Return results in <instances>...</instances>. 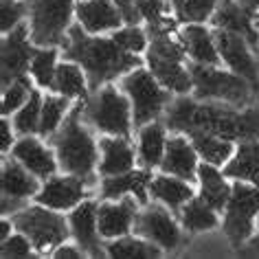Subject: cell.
Listing matches in <instances>:
<instances>
[{"label":"cell","instance_id":"1","mask_svg":"<svg viewBox=\"0 0 259 259\" xmlns=\"http://www.w3.org/2000/svg\"><path fill=\"white\" fill-rule=\"evenodd\" d=\"M167 127L176 132H206L231 141H259V108L233 110L180 97L167 110Z\"/></svg>","mask_w":259,"mask_h":259},{"label":"cell","instance_id":"2","mask_svg":"<svg viewBox=\"0 0 259 259\" xmlns=\"http://www.w3.org/2000/svg\"><path fill=\"white\" fill-rule=\"evenodd\" d=\"M64 55L68 60L81 64L86 70L88 81L95 90H99L101 83L112 81L114 77L127 75L141 64L134 53L123 51L112 37H90V33L79 27H70L66 42H64Z\"/></svg>","mask_w":259,"mask_h":259},{"label":"cell","instance_id":"3","mask_svg":"<svg viewBox=\"0 0 259 259\" xmlns=\"http://www.w3.org/2000/svg\"><path fill=\"white\" fill-rule=\"evenodd\" d=\"M83 103L86 101H81L68 112L66 121L57 130L53 143L57 160L64 169L83 180H93V171L97 167V143L81 121Z\"/></svg>","mask_w":259,"mask_h":259},{"label":"cell","instance_id":"4","mask_svg":"<svg viewBox=\"0 0 259 259\" xmlns=\"http://www.w3.org/2000/svg\"><path fill=\"white\" fill-rule=\"evenodd\" d=\"M152 44L147 51V66L156 79L169 90V93L187 95L193 90L191 70L183 66V60L187 55V49L183 42H176L171 33H158L150 35Z\"/></svg>","mask_w":259,"mask_h":259},{"label":"cell","instance_id":"5","mask_svg":"<svg viewBox=\"0 0 259 259\" xmlns=\"http://www.w3.org/2000/svg\"><path fill=\"white\" fill-rule=\"evenodd\" d=\"M193 79V95L196 99H215L226 101L231 106H246L252 95H259V90L248 79L239 77L233 70H220L206 64H193L191 66Z\"/></svg>","mask_w":259,"mask_h":259},{"label":"cell","instance_id":"6","mask_svg":"<svg viewBox=\"0 0 259 259\" xmlns=\"http://www.w3.org/2000/svg\"><path fill=\"white\" fill-rule=\"evenodd\" d=\"M83 114L99 132L110 137H130L134 123L130 97H125L112 83L99 88L93 99H86Z\"/></svg>","mask_w":259,"mask_h":259},{"label":"cell","instance_id":"7","mask_svg":"<svg viewBox=\"0 0 259 259\" xmlns=\"http://www.w3.org/2000/svg\"><path fill=\"white\" fill-rule=\"evenodd\" d=\"M123 93L130 97L132 103V116L134 125L143 127L145 123L156 121L163 110L169 106V90L156 79L152 70L134 68L127 75H123Z\"/></svg>","mask_w":259,"mask_h":259},{"label":"cell","instance_id":"8","mask_svg":"<svg viewBox=\"0 0 259 259\" xmlns=\"http://www.w3.org/2000/svg\"><path fill=\"white\" fill-rule=\"evenodd\" d=\"M14 226L24 233L35 252H53L57 246H62L68 239L70 226L68 220H64L55 209H49L44 204L37 206H22L14 215Z\"/></svg>","mask_w":259,"mask_h":259},{"label":"cell","instance_id":"9","mask_svg":"<svg viewBox=\"0 0 259 259\" xmlns=\"http://www.w3.org/2000/svg\"><path fill=\"white\" fill-rule=\"evenodd\" d=\"M75 9V0H31V40L37 47L64 44Z\"/></svg>","mask_w":259,"mask_h":259},{"label":"cell","instance_id":"10","mask_svg":"<svg viewBox=\"0 0 259 259\" xmlns=\"http://www.w3.org/2000/svg\"><path fill=\"white\" fill-rule=\"evenodd\" d=\"M259 215V187L237 180L224 209V233L233 246H242L252 237Z\"/></svg>","mask_w":259,"mask_h":259},{"label":"cell","instance_id":"11","mask_svg":"<svg viewBox=\"0 0 259 259\" xmlns=\"http://www.w3.org/2000/svg\"><path fill=\"white\" fill-rule=\"evenodd\" d=\"M33 40H31V31L27 24H20L14 31L5 33L3 40V86H9L18 77H24L31 68L35 51Z\"/></svg>","mask_w":259,"mask_h":259},{"label":"cell","instance_id":"12","mask_svg":"<svg viewBox=\"0 0 259 259\" xmlns=\"http://www.w3.org/2000/svg\"><path fill=\"white\" fill-rule=\"evenodd\" d=\"M137 235L145 237L147 242L160 246L165 250H174L180 244V229L176 220L169 211L165 209V204H150L139 213L137 224H134Z\"/></svg>","mask_w":259,"mask_h":259},{"label":"cell","instance_id":"13","mask_svg":"<svg viewBox=\"0 0 259 259\" xmlns=\"http://www.w3.org/2000/svg\"><path fill=\"white\" fill-rule=\"evenodd\" d=\"M86 183L88 180L75 176V174H66V176L53 174L51 178L44 180L40 191L35 193V202L55 211H73L88 196Z\"/></svg>","mask_w":259,"mask_h":259},{"label":"cell","instance_id":"14","mask_svg":"<svg viewBox=\"0 0 259 259\" xmlns=\"http://www.w3.org/2000/svg\"><path fill=\"white\" fill-rule=\"evenodd\" d=\"M215 42L220 57L226 62V66L239 77L248 79L259 90V66L255 57H252L250 42L244 35H237L233 31H224V29H215Z\"/></svg>","mask_w":259,"mask_h":259},{"label":"cell","instance_id":"15","mask_svg":"<svg viewBox=\"0 0 259 259\" xmlns=\"http://www.w3.org/2000/svg\"><path fill=\"white\" fill-rule=\"evenodd\" d=\"M213 24L215 29L233 31L237 35H244L250 42V47L257 49L259 44V29H257V11L248 9L242 0H220L215 14H213Z\"/></svg>","mask_w":259,"mask_h":259},{"label":"cell","instance_id":"16","mask_svg":"<svg viewBox=\"0 0 259 259\" xmlns=\"http://www.w3.org/2000/svg\"><path fill=\"white\" fill-rule=\"evenodd\" d=\"M139 218L137 209V198L134 196H123L119 202H103L99 204L97 213V222H99V233L103 239H116L127 235L134 229Z\"/></svg>","mask_w":259,"mask_h":259},{"label":"cell","instance_id":"17","mask_svg":"<svg viewBox=\"0 0 259 259\" xmlns=\"http://www.w3.org/2000/svg\"><path fill=\"white\" fill-rule=\"evenodd\" d=\"M97 213H99V204H95L93 200H83L70 211L68 226H70V235L75 237V244H79L83 252L93 257H99L101 248V233H99V222H97Z\"/></svg>","mask_w":259,"mask_h":259},{"label":"cell","instance_id":"18","mask_svg":"<svg viewBox=\"0 0 259 259\" xmlns=\"http://www.w3.org/2000/svg\"><path fill=\"white\" fill-rule=\"evenodd\" d=\"M75 14L81 29L90 35L116 31L123 24V18L116 9L114 0H79Z\"/></svg>","mask_w":259,"mask_h":259},{"label":"cell","instance_id":"19","mask_svg":"<svg viewBox=\"0 0 259 259\" xmlns=\"http://www.w3.org/2000/svg\"><path fill=\"white\" fill-rule=\"evenodd\" d=\"M11 156L20 165L27 167V169L40 180H47L53 176L57 169V163H60V160H55V154L44 143H40L37 139L31 137V134L29 137H22L11 147Z\"/></svg>","mask_w":259,"mask_h":259},{"label":"cell","instance_id":"20","mask_svg":"<svg viewBox=\"0 0 259 259\" xmlns=\"http://www.w3.org/2000/svg\"><path fill=\"white\" fill-rule=\"evenodd\" d=\"M160 169L171 176H178L193 183L198 178V152L193 147L191 139L187 141L185 137H171L167 139V147H165V156L160 163Z\"/></svg>","mask_w":259,"mask_h":259},{"label":"cell","instance_id":"21","mask_svg":"<svg viewBox=\"0 0 259 259\" xmlns=\"http://www.w3.org/2000/svg\"><path fill=\"white\" fill-rule=\"evenodd\" d=\"M152 174L150 169H130L125 174H116V176H103L101 180V198L106 200H119L123 196H134L139 202L147 200L150 191Z\"/></svg>","mask_w":259,"mask_h":259},{"label":"cell","instance_id":"22","mask_svg":"<svg viewBox=\"0 0 259 259\" xmlns=\"http://www.w3.org/2000/svg\"><path fill=\"white\" fill-rule=\"evenodd\" d=\"M180 40H183L185 49H187V55L196 64L215 66V64L222 60L220 51H218L215 33H211L202 24H185V29L180 31Z\"/></svg>","mask_w":259,"mask_h":259},{"label":"cell","instance_id":"23","mask_svg":"<svg viewBox=\"0 0 259 259\" xmlns=\"http://www.w3.org/2000/svg\"><path fill=\"white\" fill-rule=\"evenodd\" d=\"M101 160L99 171L103 176H116L134 169V147L127 137H106L99 141Z\"/></svg>","mask_w":259,"mask_h":259},{"label":"cell","instance_id":"24","mask_svg":"<svg viewBox=\"0 0 259 259\" xmlns=\"http://www.w3.org/2000/svg\"><path fill=\"white\" fill-rule=\"evenodd\" d=\"M198 183H200V198L206 204H211L215 211H224L233 191V185H229L226 174L220 171L215 165L202 163L198 165Z\"/></svg>","mask_w":259,"mask_h":259},{"label":"cell","instance_id":"25","mask_svg":"<svg viewBox=\"0 0 259 259\" xmlns=\"http://www.w3.org/2000/svg\"><path fill=\"white\" fill-rule=\"evenodd\" d=\"M37 176H33L27 167L20 165L18 160H7L3 165V174H0V185H3V196L11 200H29L35 198L37 189Z\"/></svg>","mask_w":259,"mask_h":259},{"label":"cell","instance_id":"26","mask_svg":"<svg viewBox=\"0 0 259 259\" xmlns=\"http://www.w3.org/2000/svg\"><path fill=\"white\" fill-rule=\"evenodd\" d=\"M226 178L259 187V141H242L224 167Z\"/></svg>","mask_w":259,"mask_h":259},{"label":"cell","instance_id":"27","mask_svg":"<svg viewBox=\"0 0 259 259\" xmlns=\"http://www.w3.org/2000/svg\"><path fill=\"white\" fill-rule=\"evenodd\" d=\"M150 193L160 204H165L171 211H180L193 198V189L189 187V183L178 176H171V174H163V176L152 178Z\"/></svg>","mask_w":259,"mask_h":259},{"label":"cell","instance_id":"28","mask_svg":"<svg viewBox=\"0 0 259 259\" xmlns=\"http://www.w3.org/2000/svg\"><path fill=\"white\" fill-rule=\"evenodd\" d=\"M165 147H167V139L163 125H158L156 121L145 123L139 132V163L145 169H154L156 165L163 163Z\"/></svg>","mask_w":259,"mask_h":259},{"label":"cell","instance_id":"29","mask_svg":"<svg viewBox=\"0 0 259 259\" xmlns=\"http://www.w3.org/2000/svg\"><path fill=\"white\" fill-rule=\"evenodd\" d=\"M53 88L57 95H64L68 99H83L88 97V75L79 64L73 60H66L57 66Z\"/></svg>","mask_w":259,"mask_h":259},{"label":"cell","instance_id":"30","mask_svg":"<svg viewBox=\"0 0 259 259\" xmlns=\"http://www.w3.org/2000/svg\"><path fill=\"white\" fill-rule=\"evenodd\" d=\"M191 143L196 147L198 156L204 160V163L211 165H226L231 160V156L235 154V145H233L231 139L224 137H215V134H206V132H191Z\"/></svg>","mask_w":259,"mask_h":259},{"label":"cell","instance_id":"31","mask_svg":"<svg viewBox=\"0 0 259 259\" xmlns=\"http://www.w3.org/2000/svg\"><path fill=\"white\" fill-rule=\"evenodd\" d=\"M180 222L191 233L211 231L218 226V211L211 204H206L202 198H191L180 209Z\"/></svg>","mask_w":259,"mask_h":259},{"label":"cell","instance_id":"32","mask_svg":"<svg viewBox=\"0 0 259 259\" xmlns=\"http://www.w3.org/2000/svg\"><path fill=\"white\" fill-rule=\"evenodd\" d=\"M106 252L110 257H121V259H143V257H158L160 246L147 242V239H137V237H116L106 246Z\"/></svg>","mask_w":259,"mask_h":259},{"label":"cell","instance_id":"33","mask_svg":"<svg viewBox=\"0 0 259 259\" xmlns=\"http://www.w3.org/2000/svg\"><path fill=\"white\" fill-rule=\"evenodd\" d=\"M70 101L64 95H47L42 103V119H40V134L51 137L62 127V123L68 116Z\"/></svg>","mask_w":259,"mask_h":259},{"label":"cell","instance_id":"34","mask_svg":"<svg viewBox=\"0 0 259 259\" xmlns=\"http://www.w3.org/2000/svg\"><path fill=\"white\" fill-rule=\"evenodd\" d=\"M220 0H174L176 20L183 24H202L215 14Z\"/></svg>","mask_w":259,"mask_h":259},{"label":"cell","instance_id":"35","mask_svg":"<svg viewBox=\"0 0 259 259\" xmlns=\"http://www.w3.org/2000/svg\"><path fill=\"white\" fill-rule=\"evenodd\" d=\"M42 103H44V97L33 90L31 97L27 99V103L18 110L16 116H14V127L16 132H20L22 137H29V134H35L40 132V119H42Z\"/></svg>","mask_w":259,"mask_h":259},{"label":"cell","instance_id":"36","mask_svg":"<svg viewBox=\"0 0 259 259\" xmlns=\"http://www.w3.org/2000/svg\"><path fill=\"white\" fill-rule=\"evenodd\" d=\"M57 51L53 47H42L35 51L33 60H31V75L37 86L42 88H53L55 73H57Z\"/></svg>","mask_w":259,"mask_h":259},{"label":"cell","instance_id":"37","mask_svg":"<svg viewBox=\"0 0 259 259\" xmlns=\"http://www.w3.org/2000/svg\"><path fill=\"white\" fill-rule=\"evenodd\" d=\"M33 93V88H31V81L29 77H18L16 81H11L9 86H5V93H3V114L7 116L11 112H18L27 99Z\"/></svg>","mask_w":259,"mask_h":259},{"label":"cell","instance_id":"38","mask_svg":"<svg viewBox=\"0 0 259 259\" xmlns=\"http://www.w3.org/2000/svg\"><path fill=\"white\" fill-rule=\"evenodd\" d=\"M112 40L119 44L123 51H127V53H143L147 49V35L143 33V29H139L137 24H127L125 29H116L112 33Z\"/></svg>","mask_w":259,"mask_h":259},{"label":"cell","instance_id":"39","mask_svg":"<svg viewBox=\"0 0 259 259\" xmlns=\"http://www.w3.org/2000/svg\"><path fill=\"white\" fill-rule=\"evenodd\" d=\"M24 18V5L20 0H3L0 5V24H3V33H9L16 27H20Z\"/></svg>","mask_w":259,"mask_h":259},{"label":"cell","instance_id":"40","mask_svg":"<svg viewBox=\"0 0 259 259\" xmlns=\"http://www.w3.org/2000/svg\"><path fill=\"white\" fill-rule=\"evenodd\" d=\"M33 250L35 248H33V244H31V239L20 231H18L16 235H9L7 239H3V246H0L3 257H31Z\"/></svg>","mask_w":259,"mask_h":259},{"label":"cell","instance_id":"41","mask_svg":"<svg viewBox=\"0 0 259 259\" xmlns=\"http://www.w3.org/2000/svg\"><path fill=\"white\" fill-rule=\"evenodd\" d=\"M141 18L147 20V24H156L163 22L167 14H165V0H137Z\"/></svg>","mask_w":259,"mask_h":259},{"label":"cell","instance_id":"42","mask_svg":"<svg viewBox=\"0 0 259 259\" xmlns=\"http://www.w3.org/2000/svg\"><path fill=\"white\" fill-rule=\"evenodd\" d=\"M114 5L125 24H137L141 20V11H139L137 0H114Z\"/></svg>","mask_w":259,"mask_h":259},{"label":"cell","instance_id":"43","mask_svg":"<svg viewBox=\"0 0 259 259\" xmlns=\"http://www.w3.org/2000/svg\"><path fill=\"white\" fill-rule=\"evenodd\" d=\"M53 255L57 259H77V257H83V248L79 244H75V246H70L64 242L62 246H57V248L53 250Z\"/></svg>","mask_w":259,"mask_h":259},{"label":"cell","instance_id":"44","mask_svg":"<svg viewBox=\"0 0 259 259\" xmlns=\"http://www.w3.org/2000/svg\"><path fill=\"white\" fill-rule=\"evenodd\" d=\"M14 130H16V127H14ZM14 130H11V125H9L7 119L3 121V152H9L11 147L16 145V143H14Z\"/></svg>","mask_w":259,"mask_h":259},{"label":"cell","instance_id":"45","mask_svg":"<svg viewBox=\"0 0 259 259\" xmlns=\"http://www.w3.org/2000/svg\"><path fill=\"white\" fill-rule=\"evenodd\" d=\"M11 235V222L9 220H3V235H0V239H7Z\"/></svg>","mask_w":259,"mask_h":259},{"label":"cell","instance_id":"46","mask_svg":"<svg viewBox=\"0 0 259 259\" xmlns=\"http://www.w3.org/2000/svg\"><path fill=\"white\" fill-rule=\"evenodd\" d=\"M250 250L252 252H259V229H257V235L250 239Z\"/></svg>","mask_w":259,"mask_h":259},{"label":"cell","instance_id":"47","mask_svg":"<svg viewBox=\"0 0 259 259\" xmlns=\"http://www.w3.org/2000/svg\"><path fill=\"white\" fill-rule=\"evenodd\" d=\"M242 3H244L248 9H252V11H257V9H259V0H242Z\"/></svg>","mask_w":259,"mask_h":259},{"label":"cell","instance_id":"48","mask_svg":"<svg viewBox=\"0 0 259 259\" xmlns=\"http://www.w3.org/2000/svg\"><path fill=\"white\" fill-rule=\"evenodd\" d=\"M257 29H259V18H257Z\"/></svg>","mask_w":259,"mask_h":259}]
</instances>
